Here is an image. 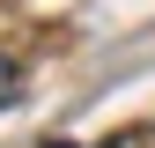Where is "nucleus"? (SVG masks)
<instances>
[{"instance_id": "1", "label": "nucleus", "mask_w": 155, "mask_h": 148, "mask_svg": "<svg viewBox=\"0 0 155 148\" xmlns=\"http://www.w3.org/2000/svg\"><path fill=\"white\" fill-rule=\"evenodd\" d=\"M15 96H22V74H15L8 59H0V104H15Z\"/></svg>"}]
</instances>
